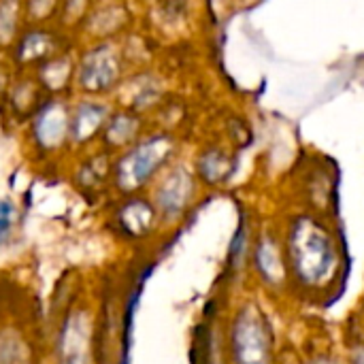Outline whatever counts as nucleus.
Returning a JSON list of instances; mask_svg holds the SVG:
<instances>
[{
  "label": "nucleus",
  "instance_id": "1",
  "mask_svg": "<svg viewBox=\"0 0 364 364\" xmlns=\"http://www.w3.org/2000/svg\"><path fill=\"white\" fill-rule=\"evenodd\" d=\"M49 354L51 364H98L100 324L87 301H77L62 314Z\"/></svg>",
  "mask_w": 364,
  "mask_h": 364
},
{
  "label": "nucleus",
  "instance_id": "2",
  "mask_svg": "<svg viewBox=\"0 0 364 364\" xmlns=\"http://www.w3.org/2000/svg\"><path fill=\"white\" fill-rule=\"evenodd\" d=\"M288 252L294 275L307 286L324 284L337 264L335 247L328 232L309 218H301L299 222H294L290 230Z\"/></svg>",
  "mask_w": 364,
  "mask_h": 364
},
{
  "label": "nucleus",
  "instance_id": "3",
  "mask_svg": "<svg viewBox=\"0 0 364 364\" xmlns=\"http://www.w3.org/2000/svg\"><path fill=\"white\" fill-rule=\"evenodd\" d=\"M230 350L235 364H271V331L256 307L247 305L239 311L232 324Z\"/></svg>",
  "mask_w": 364,
  "mask_h": 364
},
{
  "label": "nucleus",
  "instance_id": "4",
  "mask_svg": "<svg viewBox=\"0 0 364 364\" xmlns=\"http://www.w3.org/2000/svg\"><path fill=\"white\" fill-rule=\"evenodd\" d=\"M168 149H171V145L160 136L132 149L117 166L119 188L126 192L141 188L156 173V168L164 162V158L168 156Z\"/></svg>",
  "mask_w": 364,
  "mask_h": 364
},
{
  "label": "nucleus",
  "instance_id": "5",
  "mask_svg": "<svg viewBox=\"0 0 364 364\" xmlns=\"http://www.w3.org/2000/svg\"><path fill=\"white\" fill-rule=\"evenodd\" d=\"M117 58L113 53L111 47H98L94 51H90L81 64L79 70V81L81 87L90 90V92H100L113 85V81L117 79Z\"/></svg>",
  "mask_w": 364,
  "mask_h": 364
},
{
  "label": "nucleus",
  "instance_id": "6",
  "mask_svg": "<svg viewBox=\"0 0 364 364\" xmlns=\"http://www.w3.org/2000/svg\"><path fill=\"white\" fill-rule=\"evenodd\" d=\"M0 364H36V348L28 331L0 324Z\"/></svg>",
  "mask_w": 364,
  "mask_h": 364
},
{
  "label": "nucleus",
  "instance_id": "7",
  "mask_svg": "<svg viewBox=\"0 0 364 364\" xmlns=\"http://www.w3.org/2000/svg\"><path fill=\"white\" fill-rule=\"evenodd\" d=\"M190 194H192V181H190V175L183 173V171H175L173 175L166 177V181L162 183V188L158 190V209L164 218H177L188 200H190Z\"/></svg>",
  "mask_w": 364,
  "mask_h": 364
},
{
  "label": "nucleus",
  "instance_id": "8",
  "mask_svg": "<svg viewBox=\"0 0 364 364\" xmlns=\"http://www.w3.org/2000/svg\"><path fill=\"white\" fill-rule=\"evenodd\" d=\"M66 126H68V115H66L64 107L51 105V107H47V109L38 115V119H36V126H34L36 139H38L43 145L53 147V145H58V143L64 139Z\"/></svg>",
  "mask_w": 364,
  "mask_h": 364
},
{
  "label": "nucleus",
  "instance_id": "9",
  "mask_svg": "<svg viewBox=\"0 0 364 364\" xmlns=\"http://www.w3.org/2000/svg\"><path fill=\"white\" fill-rule=\"evenodd\" d=\"M254 264L258 275L264 279V284L269 286H277L284 282V262H282V254L277 252V245L271 239H262L260 245L256 247L254 254Z\"/></svg>",
  "mask_w": 364,
  "mask_h": 364
},
{
  "label": "nucleus",
  "instance_id": "10",
  "mask_svg": "<svg viewBox=\"0 0 364 364\" xmlns=\"http://www.w3.org/2000/svg\"><path fill=\"white\" fill-rule=\"evenodd\" d=\"M154 224V209L143 200H132L119 211V226L128 237H143Z\"/></svg>",
  "mask_w": 364,
  "mask_h": 364
},
{
  "label": "nucleus",
  "instance_id": "11",
  "mask_svg": "<svg viewBox=\"0 0 364 364\" xmlns=\"http://www.w3.org/2000/svg\"><path fill=\"white\" fill-rule=\"evenodd\" d=\"M107 115V109L100 107V105H94V102H83L79 109H77V115H75V122H73V134L77 141H85L90 139L102 124Z\"/></svg>",
  "mask_w": 364,
  "mask_h": 364
},
{
  "label": "nucleus",
  "instance_id": "12",
  "mask_svg": "<svg viewBox=\"0 0 364 364\" xmlns=\"http://www.w3.org/2000/svg\"><path fill=\"white\" fill-rule=\"evenodd\" d=\"M17 226V207L11 200H0V250L13 239Z\"/></svg>",
  "mask_w": 364,
  "mask_h": 364
},
{
  "label": "nucleus",
  "instance_id": "13",
  "mask_svg": "<svg viewBox=\"0 0 364 364\" xmlns=\"http://www.w3.org/2000/svg\"><path fill=\"white\" fill-rule=\"evenodd\" d=\"M15 2L2 0L0 2V41H9L15 28Z\"/></svg>",
  "mask_w": 364,
  "mask_h": 364
},
{
  "label": "nucleus",
  "instance_id": "14",
  "mask_svg": "<svg viewBox=\"0 0 364 364\" xmlns=\"http://www.w3.org/2000/svg\"><path fill=\"white\" fill-rule=\"evenodd\" d=\"M132 132H134V124H132L128 117H117V119L111 124L109 136H111V141L122 143V141L130 139V134H132Z\"/></svg>",
  "mask_w": 364,
  "mask_h": 364
},
{
  "label": "nucleus",
  "instance_id": "15",
  "mask_svg": "<svg viewBox=\"0 0 364 364\" xmlns=\"http://www.w3.org/2000/svg\"><path fill=\"white\" fill-rule=\"evenodd\" d=\"M354 364H364V350H358V354L354 358Z\"/></svg>",
  "mask_w": 364,
  "mask_h": 364
},
{
  "label": "nucleus",
  "instance_id": "16",
  "mask_svg": "<svg viewBox=\"0 0 364 364\" xmlns=\"http://www.w3.org/2000/svg\"><path fill=\"white\" fill-rule=\"evenodd\" d=\"M316 364H335V363H331L328 358H320V360H316Z\"/></svg>",
  "mask_w": 364,
  "mask_h": 364
}]
</instances>
